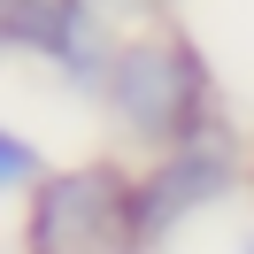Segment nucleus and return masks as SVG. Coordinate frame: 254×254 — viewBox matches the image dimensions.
Listing matches in <instances>:
<instances>
[{
    "label": "nucleus",
    "instance_id": "f257e3e1",
    "mask_svg": "<svg viewBox=\"0 0 254 254\" xmlns=\"http://www.w3.org/2000/svg\"><path fill=\"white\" fill-rule=\"evenodd\" d=\"M100 100H108V116L139 146H154V154L200 139V131H216V85H208V62H200V47H192L185 31H170V23L124 31Z\"/></svg>",
    "mask_w": 254,
    "mask_h": 254
},
{
    "label": "nucleus",
    "instance_id": "f03ea898",
    "mask_svg": "<svg viewBox=\"0 0 254 254\" xmlns=\"http://www.w3.org/2000/svg\"><path fill=\"white\" fill-rule=\"evenodd\" d=\"M23 254H146L139 247V177L116 162H77L31 185Z\"/></svg>",
    "mask_w": 254,
    "mask_h": 254
},
{
    "label": "nucleus",
    "instance_id": "7ed1b4c3",
    "mask_svg": "<svg viewBox=\"0 0 254 254\" xmlns=\"http://www.w3.org/2000/svg\"><path fill=\"white\" fill-rule=\"evenodd\" d=\"M239 185V154L223 131H200L185 146H162L154 162L139 170V247H162L185 216H200L208 200Z\"/></svg>",
    "mask_w": 254,
    "mask_h": 254
},
{
    "label": "nucleus",
    "instance_id": "20e7f679",
    "mask_svg": "<svg viewBox=\"0 0 254 254\" xmlns=\"http://www.w3.org/2000/svg\"><path fill=\"white\" fill-rule=\"evenodd\" d=\"M0 185H8V192L47 185V177H39V146L23 139V131H0Z\"/></svg>",
    "mask_w": 254,
    "mask_h": 254
},
{
    "label": "nucleus",
    "instance_id": "39448f33",
    "mask_svg": "<svg viewBox=\"0 0 254 254\" xmlns=\"http://www.w3.org/2000/svg\"><path fill=\"white\" fill-rule=\"evenodd\" d=\"M239 254H254V239H247V247H239Z\"/></svg>",
    "mask_w": 254,
    "mask_h": 254
}]
</instances>
